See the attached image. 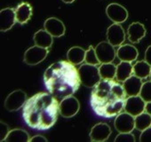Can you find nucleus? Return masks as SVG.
Here are the masks:
<instances>
[{"instance_id": "27", "label": "nucleus", "mask_w": 151, "mask_h": 142, "mask_svg": "<svg viewBox=\"0 0 151 142\" xmlns=\"http://www.w3.org/2000/svg\"><path fill=\"white\" fill-rule=\"evenodd\" d=\"M85 61L87 64H91V65H99L101 62L98 59V56L96 54L95 52V48H93V45H90L89 48L86 50V58H85Z\"/></svg>"}, {"instance_id": "9", "label": "nucleus", "mask_w": 151, "mask_h": 142, "mask_svg": "<svg viewBox=\"0 0 151 142\" xmlns=\"http://www.w3.org/2000/svg\"><path fill=\"white\" fill-rule=\"evenodd\" d=\"M114 126L118 132H132L135 129V117L127 112H121L116 115Z\"/></svg>"}, {"instance_id": "22", "label": "nucleus", "mask_w": 151, "mask_h": 142, "mask_svg": "<svg viewBox=\"0 0 151 142\" xmlns=\"http://www.w3.org/2000/svg\"><path fill=\"white\" fill-rule=\"evenodd\" d=\"M133 74V66L131 62L128 61H121L116 66V78L119 82H124L127 78H129Z\"/></svg>"}, {"instance_id": "21", "label": "nucleus", "mask_w": 151, "mask_h": 142, "mask_svg": "<svg viewBox=\"0 0 151 142\" xmlns=\"http://www.w3.org/2000/svg\"><path fill=\"white\" fill-rule=\"evenodd\" d=\"M86 51L80 46H73L67 52L68 60L73 65H79L85 61Z\"/></svg>"}, {"instance_id": "17", "label": "nucleus", "mask_w": 151, "mask_h": 142, "mask_svg": "<svg viewBox=\"0 0 151 142\" xmlns=\"http://www.w3.org/2000/svg\"><path fill=\"white\" fill-rule=\"evenodd\" d=\"M0 21H1V31L6 32L10 30L16 21L15 10L13 8H4L0 12Z\"/></svg>"}, {"instance_id": "31", "label": "nucleus", "mask_w": 151, "mask_h": 142, "mask_svg": "<svg viewBox=\"0 0 151 142\" xmlns=\"http://www.w3.org/2000/svg\"><path fill=\"white\" fill-rule=\"evenodd\" d=\"M0 125H1V132H0V141H5L7 134L9 133V127L8 125L5 123V122H2L0 123Z\"/></svg>"}, {"instance_id": "32", "label": "nucleus", "mask_w": 151, "mask_h": 142, "mask_svg": "<svg viewBox=\"0 0 151 142\" xmlns=\"http://www.w3.org/2000/svg\"><path fill=\"white\" fill-rule=\"evenodd\" d=\"M29 141L30 142H44V141L46 142V141H48V139L42 135H36V136H33L32 138H30Z\"/></svg>"}, {"instance_id": "3", "label": "nucleus", "mask_w": 151, "mask_h": 142, "mask_svg": "<svg viewBox=\"0 0 151 142\" xmlns=\"http://www.w3.org/2000/svg\"><path fill=\"white\" fill-rule=\"evenodd\" d=\"M47 91L56 99L62 100L73 95L80 86L78 69L69 61L60 60L50 65L44 74Z\"/></svg>"}, {"instance_id": "36", "label": "nucleus", "mask_w": 151, "mask_h": 142, "mask_svg": "<svg viewBox=\"0 0 151 142\" xmlns=\"http://www.w3.org/2000/svg\"><path fill=\"white\" fill-rule=\"evenodd\" d=\"M149 77H150V80H151V72H150V76H149Z\"/></svg>"}, {"instance_id": "34", "label": "nucleus", "mask_w": 151, "mask_h": 142, "mask_svg": "<svg viewBox=\"0 0 151 142\" xmlns=\"http://www.w3.org/2000/svg\"><path fill=\"white\" fill-rule=\"evenodd\" d=\"M145 111L151 115V101H149V102H147V103H146V108H145Z\"/></svg>"}, {"instance_id": "19", "label": "nucleus", "mask_w": 151, "mask_h": 142, "mask_svg": "<svg viewBox=\"0 0 151 142\" xmlns=\"http://www.w3.org/2000/svg\"><path fill=\"white\" fill-rule=\"evenodd\" d=\"M32 6L26 2L21 3L17 8L15 9V15H16V21L18 23L23 25L26 24L32 16Z\"/></svg>"}, {"instance_id": "24", "label": "nucleus", "mask_w": 151, "mask_h": 142, "mask_svg": "<svg viewBox=\"0 0 151 142\" xmlns=\"http://www.w3.org/2000/svg\"><path fill=\"white\" fill-rule=\"evenodd\" d=\"M151 72V66L144 60L137 61L133 65V75L141 78L145 79L150 76Z\"/></svg>"}, {"instance_id": "26", "label": "nucleus", "mask_w": 151, "mask_h": 142, "mask_svg": "<svg viewBox=\"0 0 151 142\" xmlns=\"http://www.w3.org/2000/svg\"><path fill=\"white\" fill-rule=\"evenodd\" d=\"M151 126V115L147 112H143L135 116V129L138 131H144Z\"/></svg>"}, {"instance_id": "15", "label": "nucleus", "mask_w": 151, "mask_h": 142, "mask_svg": "<svg viewBox=\"0 0 151 142\" xmlns=\"http://www.w3.org/2000/svg\"><path fill=\"white\" fill-rule=\"evenodd\" d=\"M116 56L121 61L132 62L137 60L139 56V52L135 46L132 44H122L116 50Z\"/></svg>"}, {"instance_id": "14", "label": "nucleus", "mask_w": 151, "mask_h": 142, "mask_svg": "<svg viewBox=\"0 0 151 142\" xmlns=\"http://www.w3.org/2000/svg\"><path fill=\"white\" fill-rule=\"evenodd\" d=\"M44 28L53 37H60L66 32V27L64 23L55 17L48 18L44 23Z\"/></svg>"}, {"instance_id": "6", "label": "nucleus", "mask_w": 151, "mask_h": 142, "mask_svg": "<svg viewBox=\"0 0 151 142\" xmlns=\"http://www.w3.org/2000/svg\"><path fill=\"white\" fill-rule=\"evenodd\" d=\"M48 49L37 45H34L27 49L24 53L23 60L29 66H36L41 63L48 55Z\"/></svg>"}, {"instance_id": "33", "label": "nucleus", "mask_w": 151, "mask_h": 142, "mask_svg": "<svg viewBox=\"0 0 151 142\" xmlns=\"http://www.w3.org/2000/svg\"><path fill=\"white\" fill-rule=\"evenodd\" d=\"M145 60L151 66V45H149L145 52Z\"/></svg>"}, {"instance_id": "11", "label": "nucleus", "mask_w": 151, "mask_h": 142, "mask_svg": "<svg viewBox=\"0 0 151 142\" xmlns=\"http://www.w3.org/2000/svg\"><path fill=\"white\" fill-rule=\"evenodd\" d=\"M146 108V101L139 96H129L126 98L124 104L125 112L133 115L134 117L143 113Z\"/></svg>"}, {"instance_id": "10", "label": "nucleus", "mask_w": 151, "mask_h": 142, "mask_svg": "<svg viewBox=\"0 0 151 142\" xmlns=\"http://www.w3.org/2000/svg\"><path fill=\"white\" fill-rule=\"evenodd\" d=\"M107 16L114 23H123L128 18V12L122 5L117 3H111L106 8Z\"/></svg>"}, {"instance_id": "35", "label": "nucleus", "mask_w": 151, "mask_h": 142, "mask_svg": "<svg viewBox=\"0 0 151 142\" xmlns=\"http://www.w3.org/2000/svg\"><path fill=\"white\" fill-rule=\"evenodd\" d=\"M61 1L65 4H72L73 2L76 1V0H61Z\"/></svg>"}, {"instance_id": "12", "label": "nucleus", "mask_w": 151, "mask_h": 142, "mask_svg": "<svg viewBox=\"0 0 151 142\" xmlns=\"http://www.w3.org/2000/svg\"><path fill=\"white\" fill-rule=\"evenodd\" d=\"M108 41L116 46H120L125 40V33L120 23H114L110 25L107 29Z\"/></svg>"}, {"instance_id": "7", "label": "nucleus", "mask_w": 151, "mask_h": 142, "mask_svg": "<svg viewBox=\"0 0 151 142\" xmlns=\"http://www.w3.org/2000/svg\"><path fill=\"white\" fill-rule=\"evenodd\" d=\"M28 100L27 94L22 90H15L8 94L5 100V108L10 112L17 111L23 107Z\"/></svg>"}, {"instance_id": "29", "label": "nucleus", "mask_w": 151, "mask_h": 142, "mask_svg": "<svg viewBox=\"0 0 151 142\" xmlns=\"http://www.w3.org/2000/svg\"><path fill=\"white\" fill-rule=\"evenodd\" d=\"M135 137L132 132H119L115 138L116 142H135Z\"/></svg>"}, {"instance_id": "1", "label": "nucleus", "mask_w": 151, "mask_h": 142, "mask_svg": "<svg viewBox=\"0 0 151 142\" xmlns=\"http://www.w3.org/2000/svg\"><path fill=\"white\" fill-rule=\"evenodd\" d=\"M126 96L123 85L113 79H102L93 87L90 104L96 115L112 118L124 109Z\"/></svg>"}, {"instance_id": "8", "label": "nucleus", "mask_w": 151, "mask_h": 142, "mask_svg": "<svg viewBox=\"0 0 151 142\" xmlns=\"http://www.w3.org/2000/svg\"><path fill=\"white\" fill-rule=\"evenodd\" d=\"M95 52L101 63L112 62L116 56L115 46L109 41H102L99 43L95 47Z\"/></svg>"}, {"instance_id": "5", "label": "nucleus", "mask_w": 151, "mask_h": 142, "mask_svg": "<svg viewBox=\"0 0 151 142\" xmlns=\"http://www.w3.org/2000/svg\"><path fill=\"white\" fill-rule=\"evenodd\" d=\"M80 109V103L77 98L73 95L65 97L61 100L59 105V112L65 118H70L75 116Z\"/></svg>"}, {"instance_id": "13", "label": "nucleus", "mask_w": 151, "mask_h": 142, "mask_svg": "<svg viewBox=\"0 0 151 142\" xmlns=\"http://www.w3.org/2000/svg\"><path fill=\"white\" fill-rule=\"evenodd\" d=\"M111 133H112V131L109 125L104 123H99L91 129L89 136H90L91 141L102 142V141H106L109 138Z\"/></svg>"}, {"instance_id": "30", "label": "nucleus", "mask_w": 151, "mask_h": 142, "mask_svg": "<svg viewBox=\"0 0 151 142\" xmlns=\"http://www.w3.org/2000/svg\"><path fill=\"white\" fill-rule=\"evenodd\" d=\"M140 142H151V126L141 131L139 136Z\"/></svg>"}, {"instance_id": "23", "label": "nucleus", "mask_w": 151, "mask_h": 142, "mask_svg": "<svg viewBox=\"0 0 151 142\" xmlns=\"http://www.w3.org/2000/svg\"><path fill=\"white\" fill-rule=\"evenodd\" d=\"M30 139L29 133L22 129H14L9 131L5 141L6 142H29Z\"/></svg>"}, {"instance_id": "20", "label": "nucleus", "mask_w": 151, "mask_h": 142, "mask_svg": "<svg viewBox=\"0 0 151 142\" xmlns=\"http://www.w3.org/2000/svg\"><path fill=\"white\" fill-rule=\"evenodd\" d=\"M53 37L45 29H40L34 34L33 40L36 45L49 49L53 43Z\"/></svg>"}, {"instance_id": "2", "label": "nucleus", "mask_w": 151, "mask_h": 142, "mask_svg": "<svg viewBox=\"0 0 151 142\" xmlns=\"http://www.w3.org/2000/svg\"><path fill=\"white\" fill-rule=\"evenodd\" d=\"M59 105L57 99L52 93H37L23 106V120L31 129L46 131L57 121L58 113H60Z\"/></svg>"}, {"instance_id": "25", "label": "nucleus", "mask_w": 151, "mask_h": 142, "mask_svg": "<svg viewBox=\"0 0 151 142\" xmlns=\"http://www.w3.org/2000/svg\"><path fill=\"white\" fill-rule=\"evenodd\" d=\"M99 71L102 79H114L116 74V66L112 62L101 63Z\"/></svg>"}, {"instance_id": "28", "label": "nucleus", "mask_w": 151, "mask_h": 142, "mask_svg": "<svg viewBox=\"0 0 151 142\" xmlns=\"http://www.w3.org/2000/svg\"><path fill=\"white\" fill-rule=\"evenodd\" d=\"M139 96L146 101V103L151 101V80L143 83Z\"/></svg>"}, {"instance_id": "18", "label": "nucleus", "mask_w": 151, "mask_h": 142, "mask_svg": "<svg viewBox=\"0 0 151 142\" xmlns=\"http://www.w3.org/2000/svg\"><path fill=\"white\" fill-rule=\"evenodd\" d=\"M141 78L136 76H131L124 82H123V87L127 94V96H137L139 95L141 86H142Z\"/></svg>"}, {"instance_id": "4", "label": "nucleus", "mask_w": 151, "mask_h": 142, "mask_svg": "<svg viewBox=\"0 0 151 142\" xmlns=\"http://www.w3.org/2000/svg\"><path fill=\"white\" fill-rule=\"evenodd\" d=\"M78 73L81 84L88 88H93L102 78L99 68L91 64H83L78 68Z\"/></svg>"}, {"instance_id": "16", "label": "nucleus", "mask_w": 151, "mask_h": 142, "mask_svg": "<svg viewBox=\"0 0 151 142\" xmlns=\"http://www.w3.org/2000/svg\"><path fill=\"white\" fill-rule=\"evenodd\" d=\"M147 33L145 26L140 22H132L127 29L128 40L132 44L139 43L142 38L145 37Z\"/></svg>"}]
</instances>
